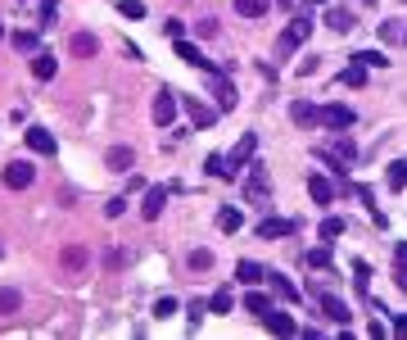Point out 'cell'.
<instances>
[{"label":"cell","instance_id":"6da1fadb","mask_svg":"<svg viewBox=\"0 0 407 340\" xmlns=\"http://www.w3.org/2000/svg\"><path fill=\"white\" fill-rule=\"evenodd\" d=\"M308 36H313V18H303V14H299V18H294L286 32H281V41H276L281 59H286V55H294V51H299V46L308 41Z\"/></svg>","mask_w":407,"mask_h":340},{"label":"cell","instance_id":"7a4b0ae2","mask_svg":"<svg viewBox=\"0 0 407 340\" xmlns=\"http://www.w3.org/2000/svg\"><path fill=\"white\" fill-rule=\"evenodd\" d=\"M317 123H322L326 132H349L357 123V114L349 105H322V114H317Z\"/></svg>","mask_w":407,"mask_h":340},{"label":"cell","instance_id":"3957f363","mask_svg":"<svg viewBox=\"0 0 407 340\" xmlns=\"http://www.w3.org/2000/svg\"><path fill=\"white\" fill-rule=\"evenodd\" d=\"M213 78V95H217V109L227 114V109H236V100H240V91H236V82L227 78V73H208Z\"/></svg>","mask_w":407,"mask_h":340},{"label":"cell","instance_id":"277c9868","mask_svg":"<svg viewBox=\"0 0 407 340\" xmlns=\"http://www.w3.org/2000/svg\"><path fill=\"white\" fill-rule=\"evenodd\" d=\"M181 109H186L190 114V127H213V105H204L200 95H181Z\"/></svg>","mask_w":407,"mask_h":340},{"label":"cell","instance_id":"5b68a950","mask_svg":"<svg viewBox=\"0 0 407 340\" xmlns=\"http://www.w3.org/2000/svg\"><path fill=\"white\" fill-rule=\"evenodd\" d=\"M32 177H36V168H32V164H23V159L5 164V186H9V191H28V186H32Z\"/></svg>","mask_w":407,"mask_h":340},{"label":"cell","instance_id":"8992f818","mask_svg":"<svg viewBox=\"0 0 407 340\" xmlns=\"http://www.w3.org/2000/svg\"><path fill=\"white\" fill-rule=\"evenodd\" d=\"M317 304H322V313H326L330 322L349 326V318H353V313H349V304H344V299H335V295H330V290H317Z\"/></svg>","mask_w":407,"mask_h":340},{"label":"cell","instance_id":"52a82bcc","mask_svg":"<svg viewBox=\"0 0 407 340\" xmlns=\"http://www.w3.org/2000/svg\"><path fill=\"white\" fill-rule=\"evenodd\" d=\"M68 55L72 59H95V55H100V41H95L91 32H72L68 36Z\"/></svg>","mask_w":407,"mask_h":340},{"label":"cell","instance_id":"ba28073f","mask_svg":"<svg viewBox=\"0 0 407 340\" xmlns=\"http://www.w3.org/2000/svg\"><path fill=\"white\" fill-rule=\"evenodd\" d=\"M290 232H294L290 218H267V223H258V227H254V236H258V240H276V236H290Z\"/></svg>","mask_w":407,"mask_h":340},{"label":"cell","instance_id":"9c48e42d","mask_svg":"<svg viewBox=\"0 0 407 340\" xmlns=\"http://www.w3.org/2000/svg\"><path fill=\"white\" fill-rule=\"evenodd\" d=\"M150 114H154L158 127H168L172 118H177V100H172V91H158V95H154V109H150Z\"/></svg>","mask_w":407,"mask_h":340},{"label":"cell","instance_id":"30bf717a","mask_svg":"<svg viewBox=\"0 0 407 340\" xmlns=\"http://www.w3.org/2000/svg\"><path fill=\"white\" fill-rule=\"evenodd\" d=\"M254 150H258V137H254V132H244V137L236 141V150L227 154V159H231V168H244V164L254 159Z\"/></svg>","mask_w":407,"mask_h":340},{"label":"cell","instance_id":"8fae6325","mask_svg":"<svg viewBox=\"0 0 407 340\" xmlns=\"http://www.w3.org/2000/svg\"><path fill=\"white\" fill-rule=\"evenodd\" d=\"M263 322H267V331H271V336H294V331H299L290 313H276V309H267V313H263Z\"/></svg>","mask_w":407,"mask_h":340},{"label":"cell","instance_id":"7c38bea8","mask_svg":"<svg viewBox=\"0 0 407 340\" xmlns=\"http://www.w3.org/2000/svg\"><path fill=\"white\" fill-rule=\"evenodd\" d=\"M23 137H28L32 154H55V150H59V145H55V137H50V132H45V127H28V132H23Z\"/></svg>","mask_w":407,"mask_h":340},{"label":"cell","instance_id":"4fadbf2b","mask_svg":"<svg viewBox=\"0 0 407 340\" xmlns=\"http://www.w3.org/2000/svg\"><path fill=\"white\" fill-rule=\"evenodd\" d=\"M163 204H168V186H150V196H145L141 213H145V218H150V223H154V218L163 213Z\"/></svg>","mask_w":407,"mask_h":340},{"label":"cell","instance_id":"5bb4252c","mask_svg":"<svg viewBox=\"0 0 407 340\" xmlns=\"http://www.w3.org/2000/svg\"><path fill=\"white\" fill-rule=\"evenodd\" d=\"M317 114H322V109H317L313 100H294V105H290V118H294L299 127H313V123H317Z\"/></svg>","mask_w":407,"mask_h":340},{"label":"cell","instance_id":"9a60e30c","mask_svg":"<svg viewBox=\"0 0 407 340\" xmlns=\"http://www.w3.org/2000/svg\"><path fill=\"white\" fill-rule=\"evenodd\" d=\"M177 59H186V64H195V68L217 73V68H213V59H204V55H200V46H190V41H177Z\"/></svg>","mask_w":407,"mask_h":340},{"label":"cell","instance_id":"2e32d148","mask_svg":"<svg viewBox=\"0 0 407 340\" xmlns=\"http://www.w3.org/2000/svg\"><path fill=\"white\" fill-rule=\"evenodd\" d=\"M236 277H240V286H258V282H267V268H263V263H249V259H240Z\"/></svg>","mask_w":407,"mask_h":340},{"label":"cell","instance_id":"e0dca14e","mask_svg":"<svg viewBox=\"0 0 407 340\" xmlns=\"http://www.w3.org/2000/svg\"><path fill=\"white\" fill-rule=\"evenodd\" d=\"M104 164H109V168H114V173H127V168L136 164V154L127 150V145H114V150H109V154H104Z\"/></svg>","mask_w":407,"mask_h":340},{"label":"cell","instance_id":"ac0fdd59","mask_svg":"<svg viewBox=\"0 0 407 340\" xmlns=\"http://www.w3.org/2000/svg\"><path fill=\"white\" fill-rule=\"evenodd\" d=\"M32 73H36V82H50V78H55V73H59V59H55V55H45V51H41V55H36V59H32Z\"/></svg>","mask_w":407,"mask_h":340},{"label":"cell","instance_id":"d6986e66","mask_svg":"<svg viewBox=\"0 0 407 340\" xmlns=\"http://www.w3.org/2000/svg\"><path fill=\"white\" fill-rule=\"evenodd\" d=\"M308 191H313V200H317V204H330V200H335V186H330V181H326L322 173H317V177H308Z\"/></svg>","mask_w":407,"mask_h":340},{"label":"cell","instance_id":"ffe728a7","mask_svg":"<svg viewBox=\"0 0 407 340\" xmlns=\"http://www.w3.org/2000/svg\"><path fill=\"white\" fill-rule=\"evenodd\" d=\"M267 282H271V290H276V295L286 299V304H294V299H299V290H294V282H290V277H281V272H267Z\"/></svg>","mask_w":407,"mask_h":340},{"label":"cell","instance_id":"44dd1931","mask_svg":"<svg viewBox=\"0 0 407 340\" xmlns=\"http://www.w3.org/2000/svg\"><path fill=\"white\" fill-rule=\"evenodd\" d=\"M204 173H213V177H236V168H231L227 154H208V159H204Z\"/></svg>","mask_w":407,"mask_h":340},{"label":"cell","instance_id":"7402d4cb","mask_svg":"<svg viewBox=\"0 0 407 340\" xmlns=\"http://www.w3.org/2000/svg\"><path fill=\"white\" fill-rule=\"evenodd\" d=\"M322 150H330V154H335V159H344V164H349V159H357V145H353L349 137H335L330 145H322Z\"/></svg>","mask_w":407,"mask_h":340},{"label":"cell","instance_id":"603a6c76","mask_svg":"<svg viewBox=\"0 0 407 340\" xmlns=\"http://www.w3.org/2000/svg\"><path fill=\"white\" fill-rule=\"evenodd\" d=\"M59 263H64L68 272H82V268H86V250H82V245H68L64 254H59Z\"/></svg>","mask_w":407,"mask_h":340},{"label":"cell","instance_id":"cb8c5ba5","mask_svg":"<svg viewBox=\"0 0 407 340\" xmlns=\"http://www.w3.org/2000/svg\"><path fill=\"white\" fill-rule=\"evenodd\" d=\"M217 227H222V232H240V227H244V213H240V209H222V213H217Z\"/></svg>","mask_w":407,"mask_h":340},{"label":"cell","instance_id":"d4e9b609","mask_svg":"<svg viewBox=\"0 0 407 340\" xmlns=\"http://www.w3.org/2000/svg\"><path fill=\"white\" fill-rule=\"evenodd\" d=\"M23 309V295L18 290H0V318H9V313Z\"/></svg>","mask_w":407,"mask_h":340},{"label":"cell","instance_id":"484cf974","mask_svg":"<svg viewBox=\"0 0 407 340\" xmlns=\"http://www.w3.org/2000/svg\"><path fill=\"white\" fill-rule=\"evenodd\" d=\"M236 14H244V18H263V14H267V0H236Z\"/></svg>","mask_w":407,"mask_h":340},{"label":"cell","instance_id":"4316f807","mask_svg":"<svg viewBox=\"0 0 407 340\" xmlns=\"http://www.w3.org/2000/svg\"><path fill=\"white\" fill-rule=\"evenodd\" d=\"M389 186H394V191L407 186V159H394V164H389Z\"/></svg>","mask_w":407,"mask_h":340},{"label":"cell","instance_id":"83f0119b","mask_svg":"<svg viewBox=\"0 0 407 340\" xmlns=\"http://www.w3.org/2000/svg\"><path fill=\"white\" fill-rule=\"evenodd\" d=\"M344 87H367V64H349V68H344Z\"/></svg>","mask_w":407,"mask_h":340},{"label":"cell","instance_id":"f1b7e54d","mask_svg":"<svg viewBox=\"0 0 407 340\" xmlns=\"http://www.w3.org/2000/svg\"><path fill=\"white\" fill-rule=\"evenodd\" d=\"M244 196H254V200H267V177H263V173H254L249 181H244Z\"/></svg>","mask_w":407,"mask_h":340},{"label":"cell","instance_id":"f546056e","mask_svg":"<svg viewBox=\"0 0 407 340\" xmlns=\"http://www.w3.org/2000/svg\"><path fill=\"white\" fill-rule=\"evenodd\" d=\"M326 23H330L335 32H349V28H353V14H349V9H330V14H326Z\"/></svg>","mask_w":407,"mask_h":340},{"label":"cell","instance_id":"4dcf8cb0","mask_svg":"<svg viewBox=\"0 0 407 340\" xmlns=\"http://www.w3.org/2000/svg\"><path fill=\"white\" fill-rule=\"evenodd\" d=\"M244 309H249V313H258V318H263V313L271 309V299H267V295H258V290H249V295H244Z\"/></svg>","mask_w":407,"mask_h":340},{"label":"cell","instance_id":"1f68e13d","mask_svg":"<svg viewBox=\"0 0 407 340\" xmlns=\"http://www.w3.org/2000/svg\"><path fill=\"white\" fill-rule=\"evenodd\" d=\"M353 59H357V64H367V68H385V64H389V59L380 55V51H357Z\"/></svg>","mask_w":407,"mask_h":340},{"label":"cell","instance_id":"d6a6232c","mask_svg":"<svg viewBox=\"0 0 407 340\" xmlns=\"http://www.w3.org/2000/svg\"><path fill=\"white\" fill-rule=\"evenodd\" d=\"M118 14H122V18H145V5H141V0H122Z\"/></svg>","mask_w":407,"mask_h":340},{"label":"cell","instance_id":"836d02e7","mask_svg":"<svg viewBox=\"0 0 407 340\" xmlns=\"http://www.w3.org/2000/svg\"><path fill=\"white\" fill-rule=\"evenodd\" d=\"M190 268H195V272H208V268H213V254H208V250H195V254H190Z\"/></svg>","mask_w":407,"mask_h":340},{"label":"cell","instance_id":"e575fe53","mask_svg":"<svg viewBox=\"0 0 407 340\" xmlns=\"http://www.w3.org/2000/svg\"><path fill=\"white\" fill-rule=\"evenodd\" d=\"M322 236H326V240L344 236V218H326V223H322Z\"/></svg>","mask_w":407,"mask_h":340},{"label":"cell","instance_id":"d590c367","mask_svg":"<svg viewBox=\"0 0 407 340\" xmlns=\"http://www.w3.org/2000/svg\"><path fill=\"white\" fill-rule=\"evenodd\" d=\"M163 32L172 36V41H186V23H181V18H168V23H163Z\"/></svg>","mask_w":407,"mask_h":340},{"label":"cell","instance_id":"8d00e7d4","mask_svg":"<svg viewBox=\"0 0 407 340\" xmlns=\"http://www.w3.org/2000/svg\"><path fill=\"white\" fill-rule=\"evenodd\" d=\"M403 28H398V23H380V41H403Z\"/></svg>","mask_w":407,"mask_h":340},{"label":"cell","instance_id":"74e56055","mask_svg":"<svg viewBox=\"0 0 407 340\" xmlns=\"http://www.w3.org/2000/svg\"><path fill=\"white\" fill-rule=\"evenodd\" d=\"M208 309H213V313H231V295H227V290H217V295L208 299Z\"/></svg>","mask_w":407,"mask_h":340},{"label":"cell","instance_id":"f35d334b","mask_svg":"<svg viewBox=\"0 0 407 340\" xmlns=\"http://www.w3.org/2000/svg\"><path fill=\"white\" fill-rule=\"evenodd\" d=\"M154 318H177V299H158V304H154Z\"/></svg>","mask_w":407,"mask_h":340},{"label":"cell","instance_id":"ab89813d","mask_svg":"<svg viewBox=\"0 0 407 340\" xmlns=\"http://www.w3.org/2000/svg\"><path fill=\"white\" fill-rule=\"evenodd\" d=\"M308 263H313V268H330V250H326V245L313 250V254H308Z\"/></svg>","mask_w":407,"mask_h":340},{"label":"cell","instance_id":"60d3db41","mask_svg":"<svg viewBox=\"0 0 407 340\" xmlns=\"http://www.w3.org/2000/svg\"><path fill=\"white\" fill-rule=\"evenodd\" d=\"M55 5H59V0H41V28H50V23H55Z\"/></svg>","mask_w":407,"mask_h":340},{"label":"cell","instance_id":"b9f144b4","mask_svg":"<svg viewBox=\"0 0 407 340\" xmlns=\"http://www.w3.org/2000/svg\"><path fill=\"white\" fill-rule=\"evenodd\" d=\"M14 46H18V51H36V32H18Z\"/></svg>","mask_w":407,"mask_h":340},{"label":"cell","instance_id":"7bdbcfd3","mask_svg":"<svg viewBox=\"0 0 407 340\" xmlns=\"http://www.w3.org/2000/svg\"><path fill=\"white\" fill-rule=\"evenodd\" d=\"M204 309H208V299H195V304H190V326L204 322Z\"/></svg>","mask_w":407,"mask_h":340},{"label":"cell","instance_id":"ee69618b","mask_svg":"<svg viewBox=\"0 0 407 340\" xmlns=\"http://www.w3.org/2000/svg\"><path fill=\"white\" fill-rule=\"evenodd\" d=\"M122 209H127V200H109V204H104V213H109V218H118Z\"/></svg>","mask_w":407,"mask_h":340},{"label":"cell","instance_id":"f6af8a7d","mask_svg":"<svg viewBox=\"0 0 407 340\" xmlns=\"http://www.w3.org/2000/svg\"><path fill=\"white\" fill-rule=\"evenodd\" d=\"M394 282H398V290H407V268L398 263V272H394Z\"/></svg>","mask_w":407,"mask_h":340},{"label":"cell","instance_id":"bcb514c9","mask_svg":"<svg viewBox=\"0 0 407 340\" xmlns=\"http://www.w3.org/2000/svg\"><path fill=\"white\" fill-rule=\"evenodd\" d=\"M394 254H398V263L407 268V240H398V250H394Z\"/></svg>","mask_w":407,"mask_h":340},{"label":"cell","instance_id":"7dc6e473","mask_svg":"<svg viewBox=\"0 0 407 340\" xmlns=\"http://www.w3.org/2000/svg\"><path fill=\"white\" fill-rule=\"evenodd\" d=\"M394 331H398V336H407V318H394Z\"/></svg>","mask_w":407,"mask_h":340},{"label":"cell","instance_id":"c3c4849f","mask_svg":"<svg viewBox=\"0 0 407 340\" xmlns=\"http://www.w3.org/2000/svg\"><path fill=\"white\" fill-rule=\"evenodd\" d=\"M0 36H5V23H0Z\"/></svg>","mask_w":407,"mask_h":340}]
</instances>
